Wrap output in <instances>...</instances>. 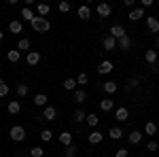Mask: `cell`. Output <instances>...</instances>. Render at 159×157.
Returning a JSON list of instances; mask_svg holds the SVG:
<instances>
[{
  "mask_svg": "<svg viewBox=\"0 0 159 157\" xmlns=\"http://www.w3.org/2000/svg\"><path fill=\"white\" fill-rule=\"evenodd\" d=\"M51 28V24H49V19H47V17H34V19H32V30H34V32H47V30H49Z\"/></svg>",
  "mask_w": 159,
  "mask_h": 157,
  "instance_id": "cell-1",
  "label": "cell"
},
{
  "mask_svg": "<svg viewBox=\"0 0 159 157\" xmlns=\"http://www.w3.org/2000/svg\"><path fill=\"white\" fill-rule=\"evenodd\" d=\"M102 45H104V49H106V51H112V49H117V38H112L108 34V36L104 38V43H102Z\"/></svg>",
  "mask_w": 159,
  "mask_h": 157,
  "instance_id": "cell-16",
  "label": "cell"
},
{
  "mask_svg": "<svg viewBox=\"0 0 159 157\" xmlns=\"http://www.w3.org/2000/svg\"><path fill=\"white\" fill-rule=\"evenodd\" d=\"M36 11H38V17H45V15H49L51 7H49V4H45V2H43V4H38V7H36Z\"/></svg>",
  "mask_w": 159,
  "mask_h": 157,
  "instance_id": "cell-29",
  "label": "cell"
},
{
  "mask_svg": "<svg viewBox=\"0 0 159 157\" xmlns=\"http://www.w3.org/2000/svg\"><path fill=\"white\" fill-rule=\"evenodd\" d=\"M9 96V85L4 79H0V98H7Z\"/></svg>",
  "mask_w": 159,
  "mask_h": 157,
  "instance_id": "cell-32",
  "label": "cell"
},
{
  "mask_svg": "<svg viewBox=\"0 0 159 157\" xmlns=\"http://www.w3.org/2000/svg\"><path fill=\"white\" fill-rule=\"evenodd\" d=\"M144 134H147V136H155V134H157V125H155L153 121H148L147 125H144Z\"/></svg>",
  "mask_w": 159,
  "mask_h": 157,
  "instance_id": "cell-28",
  "label": "cell"
},
{
  "mask_svg": "<svg viewBox=\"0 0 159 157\" xmlns=\"http://www.w3.org/2000/svg\"><path fill=\"white\" fill-rule=\"evenodd\" d=\"M17 96H19V98H25V96H28V85H24V83L17 85Z\"/></svg>",
  "mask_w": 159,
  "mask_h": 157,
  "instance_id": "cell-35",
  "label": "cell"
},
{
  "mask_svg": "<svg viewBox=\"0 0 159 157\" xmlns=\"http://www.w3.org/2000/svg\"><path fill=\"white\" fill-rule=\"evenodd\" d=\"M76 15H79V19H89V17H91V9H89L87 4H83V7H79Z\"/></svg>",
  "mask_w": 159,
  "mask_h": 157,
  "instance_id": "cell-15",
  "label": "cell"
},
{
  "mask_svg": "<svg viewBox=\"0 0 159 157\" xmlns=\"http://www.w3.org/2000/svg\"><path fill=\"white\" fill-rule=\"evenodd\" d=\"M110 36L117 38V40H119V38H123V36H125V28H123V25H119V24H115L112 28H110Z\"/></svg>",
  "mask_w": 159,
  "mask_h": 157,
  "instance_id": "cell-7",
  "label": "cell"
},
{
  "mask_svg": "<svg viewBox=\"0 0 159 157\" xmlns=\"http://www.w3.org/2000/svg\"><path fill=\"white\" fill-rule=\"evenodd\" d=\"M57 11L60 13H68L70 11V4H68V2H60V4H57Z\"/></svg>",
  "mask_w": 159,
  "mask_h": 157,
  "instance_id": "cell-40",
  "label": "cell"
},
{
  "mask_svg": "<svg viewBox=\"0 0 159 157\" xmlns=\"http://www.w3.org/2000/svg\"><path fill=\"white\" fill-rule=\"evenodd\" d=\"M117 47H119V49H123V51H127V49L132 47V40H129V36L125 34L123 38H119V40H117Z\"/></svg>",
  "mask_w": 159,
  "mask_h": 157,
  "instance_id": "cell-19",
  "label": "cell"
},
{
  "mask_svg": "<svg viewBox=\"0 0 159 157\" xmlns=\"http://www.w3.org/2000/svg\"><path fill=\"white\" fill-rule=\"evenodd\" d=\"M87 140H89L91 145H100V142L104 140V134L100 132V130H93V132H91L89 136H87Z\"/></svg>",
  "mask_w": 159,
  "mask_h": 157,
  "instance_id": "cell-6",
  "label": "cell"
},
{
  "mask_svg": "<svg viewBox=\"0 0 159 157\" xmlns=\"http://www.w3.org/2000/svg\"><path fill=\"white\" fill-rule=\"evenodd\" d=\"M76 81H74V79H66V81H64V89H68V91H76Z\"/></svg>",
  "mask_w": 159,
  "mask_h": 157,
  "instance_id": "cell-30",
  "label": "cell"
},
{
  "mask_svg": "<svg viewBox=\"0 0 159 157\" xmlns=\"http://www.w3.org/2000/svg\"><path fill=\"white\" fill-rule=\"evenodd\" d=\"M2 38H4V32H2V30H0V40H2Z\"/></svg>",
  "mask_w": 159,
  "mask_h": 157,
  "instance_id": "cell-44",
  "label": "cell"
},
{
  "mask_svg": "<svg viewBox=\"0 0 159 157\" xmlns=\"http://www.w3.org/2000/svg\"><path fill=\"white\" fill-rule=\"evenodd\" d=\"M9 30H11L13 34H21V32H24V24L15 19V21H11V24H9Z\"/></svg>",
  "mask_w": 159,
  "mask_h": 157,
  "instance_id": "cell-17",
  "label": "cell"
},
{
  "mask_svg": "<svg viewBox=\"0 0 159 157\" xmlns=\"http://www.w3.org/2000/svg\"><path fill=\"white\" fill-rule=\"evenodd\" d=\"M17 49H19V51H28V49H30V40H28V38H19Z\"/></svg>",
  "mask_w": 159,
  "mask_h": 157,
  "instance_id": "cell-33",
  "label": "cell"
},
{
  "mask_svg": "<svg viewBox=\"0 0 159 157\" xmlns=\"http://www.w3.org/2000/svg\"><path fill=\"white\" fill-rule=\"evenodd\" d=\"M85 121H87V125H89V127H96V125L100 123V117H98V115H93V113H89Z\"/></svg>",
  "mask_w": 159,
  "mask_h": 157,
  "instance_id": "cell-27",
  "label": "cell"
},
{
  "mask_svg": "<svg viewBox=\"0 0 159 157\" xmlns=\"http://www.w3.org/2000/svg\"><path fill=\"white\" fill-rule=\"evenodd\" d=\"M30 155H32V157H43V155H45V151H43V146H34V149L30 151Z\"/></svg>",
  "mask_w": 159,
  "mask_h": 157,
  "instance_id": "cell-37",
  "label": "cell"
},
{
  "mask_svg": "<svg viewBox=\"0 0 159 157\" xmlns=\"http://www.w3.org/2000/svg\"><path fill=\"white\" fill-rule=\"evenodd\" d=\"M9 136H11V140H15V142H24L25 140V127L24 125H13Z\"/></svg>",
  "mask_w": 159,
  "mask_h": 157,
  "instance_id": "cell-2",
  "label": "cell"
},
{
  "mask_svg": "<svg viewBox=\"0 0 159 157\" xmlns=\"http://www.w3.org/2000/svg\"><path fill=\"white\" fill-rule=\"evenodd\" d=\"M147 28L151 30V32L159 34V19L157 17H147Z\"/></svg>",
  "mask_w": 159,
  "mask_h": 157,
  "instance_id": "cell-11",
  "label": "cell"
},
{
  "mask_svg": "<svg viewBox=\"0 0 159 157\" xmlns=\"http://www.w3.org/2000/svg\"><path fill=\"white\" fill-rule=\"evenodd\" d=\"M110 13H112V7H110L108 2H100L98 4V15L104 19V17H110Z\"/></svg>",
  "mask_w": 159,
  "mask_h": 157,
  "instance_id": "cell-4",
  "label": "cell"
},
{
  "mask_svg": "<svg viewBox=\"0 0 159 157\" xmlns=\"http://www.w3.org/2000/svg\"><path fill=\"white\" fill-rule=\"evenodd\" d=\"M87 81H89V76H87L85 72H81L79 76H76V83L79 85H87Z\"/></svg>",
  "mask_w": 159,
  "mask_h": 157,
  "instance_id": "cell-39",
  "label": "cell"
},
{
  "mask_svg": "<svg viewBox=\"0 0 159 157\" xmlns=\"http://www.w3.org/2000/svg\"><path fill=\"white\" fill-rule=\"evenodd\" d=\"M138 83H140V79H132V81L127 83V89H136V87H138Z\"/></svg>",
  "mask_w": 159,
  "mask_h": 157,
  "instance_id": "cell-41",
  "label": "cell"
},
{
  "mask_svg": "<svg viewBox=\"0 0 159 157\" xmlns=\"http://www.w3.org/2000/svg\"><path fill=\"white\" fill-rule=\"evenodd\" d=\"M76 155V146L70 145V146H66V151H64V157H74Z\"/></svg>",
  "mask_w": 159,
  "mask_h": 157,
  "instance_id": "cell-36",
  "label": "cell"
},
{
  "mask_svg": "<svg viewBox=\"0 0 159 157\" xmlns=\"http://www.w3.org/2000/svg\"><path fill=\"white\" fill-rule=\"evenodd\" d=\"M127 117H129V110L125 109V106H119V109L115 110V119L117 121H127Z\"/></svg>",
  "mask_w": 159,
  "mask_h": 157,
  "instance_id": "cell-10",
  "label": "cell"
},
{
  "mask_svg": "<svg viewBox=\"0 0 159 157\" xmlns=\"http://www.w3.org/2000/svg\"><path fill=\"white\" fill-rule=\"evenodd\" d=\"M147 151H151V153H155V151H159V145L155 142V140H148V142H147Z\"/></svg>",
  "mask_w": 159,
  "mask_h": 157,
  "instance_id": "cell-38",
  "label": "cell"
},
{
  "mask_svg": "<svg viewBox=\"0 0 159 157\" xmlns=\"http://www.w3.org/2000/svg\"><path fill=\"white\" fill-rule=\"evenodd\" d=\"M127 140H129L132 145H140V140H142V132H138V130L129 132V134H127Z\"/></svg>",
  "mask_w": 159,
  "mask_h": 157,
  "instance_id": "cell-14",
  "label": "cell"
},
{
  "mask_svg": "<svg viewBox=\"0 0 159 157\" xmlns=\"http://www.w3.org/2000/svg\"><path fill=\"white\" fill-rule=\"evenodd\" d=\"M51 138H53V132H51V130H43V132H40V140H43V142H51Z\"/></svg>",
  "mask_w": 159,
  "mask_h": 157,
  "instance_id": "cell-34",
  "label": "cell"
},
{
  "mask_svg": "<svg viewBox=\"0 0 159 157\" xmlns=\"http://www.w3.org/2000/svg\"><path fill=\"white\" fill-rule=\"evenodd\" d=\"M148 7H153V0H142V9H148Z\"/></svg>",
  "mask_w": 159,
  "mask_h": 157,
  "instance_id": "cell-43",
  "label": "cell"
},
{
  "mask_svg": "<svg viewBox=\"0 0 159 157\" xmlns=\"http://www.w3.org/2000/svg\"><path fill=\"white\" fill-rule=\"evenodd\" d=\"M129 21H138V19H142L144 17V9L142 7H138V9H134V11H129Z\"/></svg>",
  "mask_w": 159,
  "mask_h": 157,
  "instance_id": "cell-12",
  "label": "cell"
},
{
  "mask_svg": "<svg viewBox=\"0 0 159 157\" xmlns=\"http://www.w3.org/2000/svg\"><path fill=\"white\" fill-rule=\"evenodd\" d=\"M108 136L112 138V140H121V138H123L121 127H110V130H108Z\"/></svg>",
  "mask_w": 159,
  "mask_h": 157,
  "instance_id": "cell-26",
  "label": "cell"
},
{
  "mask_svg": "<svg viewBox=\"0 0 159 157\" xmlns=\"http://www.w3.org/2000/svg\"><path fill=\"white\" fill-rule=\"evenodd\" d=\"M100 109L104 110V113H108V110H112L115 109V100H112V98H104V100H100Z\"/></svg>",
  "mask_w": 159,
  "mask_h": 157,
  "instance_id": "cell-9",
  "label": "cell"
},
{
  "mask_svg": "<svg viewBox=\"0 0 159 157\" xmlns=\"http://www.w3.org/2000/svg\"><path fill=\"white\" fill-rule=\"evenodd\" d=\"M155 45H157V47H159V36H157V38H155Z\"/></svg>",
  "mask_w": 159,
  "mask_h": 157,
  "instance_id": "cell-45",
  "label": "cell"
},
{
  "mask_svg": "<svg viewBox=\"0 0 159 157\" xmlns=\"http://www.w3.org/2000/svg\"><path fill=\"white\" fill-rule=\"evenodd\" d=\"M60 142L64 146H70V145H72V134H70V132H61L60 134Z\"/></svg>",
  "mask_w": 159,
  "mask_h": 157,
  "instance_id": "cell-21",
  "label": "cell"
},
{
  "mask_svg": "<svg viewBox=\"0 0 159 157\" xmlns=\"http://www.w3.org/2000/svg\"><path fill=\"white\" fill-rule=\"evenodd\" d=\"M144 60H147V64H155V62L159 60V58H157V51H155V49H148L147 53H144Z\"/></svg>",
  "mask_w": 159,
  "mask_h": 157,
  "instance_id": "cell-22",
  "label": "cell"
},
{
  "mask_svg": "<svg viewBox=\"0 0 159 157\" xmlns=\"http://www.w3.org/2000/svg\"><path fill=\"white\" fill-rule=\"evenodd\" d=\"M102 157H108V155H102Z\"/></svg>",
  "mask_w": 159,
  "mask_h": 157,
  "instance_id": "cell-47",
  "label": "cell"
},
{
  "mask_svg": "<svg viewBox=\"0 0 159 157\" xmlns=\"http://www.w3.org/2000/svg\"><path fill=\"white\" fill-rule=\"evenodd\" d=\"M85 119H87V115H85V110H83V109H76L72 113V121H74V123H81V121H85Z\"/></svg>",
  "mask_w": 159,
  "mask_h": 157,
  "instance_id": "cell-20",
  "label": "cell"
},
{
  "mask_svg": "<svg viewBox=\"0 0 159 157\" xmlns=\"http://www.w3.org/2000/svg\"><path fill=\"white\" fill-rule=\"evenodd\" d=\"M55 117H57V109H55V106H45V110H43V119L45 121H55Z\"/></svg>",
  "mask_w": 159,
  "mask_h": 157,
  "instance_id": "cell-5",
  "label": "cell"
},
{
  "mask_svg": "<svg viewBox=\"0 0 159 157\" xmlns=\"http://www.w3.org/2000/svg\"><path fill=\"white\" fill-rule=\"evenodd\" d=\"M7 60L11 62V64H17V62L21 60V51H19V49H11V51H7Z\"/></svg>",
  "mask_w": 159,
  "mask_h": 157,
  "instance_id": "cell-8",
  "label": "cell"
},
{
  "mask_svg": "<svg viewBox=\"0 0 159 157\" xmlns=\"http://www.w3.org/2000/svg\"><path fill=\"white\" fill-rule=\"evenodd\" d=\"M157 68H159V60H157Z\"/></svg>",
  "mask_w": 159,
  "mask_h": 157,
  "instance_id": "cell-46",
  "label": "cell"
},
{
  "mask_svg": "<svg viewBox=\"0 0 159 157\" xmlns=\"http://www.w3.org/2000/svg\"><path fill=\"white\" fill-rule=\"evenodd\" d=\"M102 89H104V91H106L108 96H112V94H115V91L119 89V85L115 83V81H106V83H102Z\"/></svg>",
  "mask_w": 159,
  "mask_h": 157,
  "instance_id": "cell-13",
  "label": "cell"
},
{
  "mask_svg": "<svg viewBox=\"0 0 159 157\" xmlns=\"http://www.w3.org/2000/svg\"><path fill=\"white\" fill-rule=\"evenodd\" d=\"M19 110H21V104H19V102H9V104H7V113H9V115H17Z\"/></svg>",
  "mask_w": 159,
  "mask_h": 157,
  "instance_id": "cell-24",
  "label": "cell"
},
{
  "mask_svg": "<svg viewBox=\"0 0 159 157\" xmlns=\"http://www.w3.org/2000/svg\"><path fill=\"white\" fill-rule=\"evenodd\" d=\"M127 155H129V151H127V149H119V151L115 153V157H127Z\"/></svg>",
  "mask_w": 159,
  "mask_h": 157,
  "instance_id": "cell-42",
  "label": "cell"
},
{
  "mask_svg": "<svg viewBox=\"0 0 159 157\" xmlns=\"http://www.w3.org/2000/svg\"><path fill=\"white\" fill-rule=\"evenodd\" d=\"M74 100H76L79 104H83V102L87 100V94L83 91V89H76V91H74Z\"/></svg>",
  "mask_w": 159,
  "mask_h": 157,
  "instance_id": "cell-31",
  "label": "cell"
},
{
  "mask_svg": "<svg viewBox=\"0 0 159 157\" xmlns=\"http://www.w3.org/2000/svg\"><path fill=\"white\" fill-rule=\"evenodd\" d=\"M21 17H24L25 21H30V24H32V19H34L36 15L32 13V9H30V7H24V9H21Z\"/></svg>",
  "mask_w": 159,
  "mask_h": 157,
  "instance_id": "cell-25",
  "label": "cell"
},
{
  "mask_svg": "<svg viewBox=\"0 0 159 157\" xmlns=\"http://www.w3.org/2000/svg\"><path fill=\"white\" fill-rule=\"evenodd\" d=\"M47 102H49L47 94H36V96H34V104H36V106H47Z\"/></svg>",
  "mask_w": 159,
  "mask_h": 157,
  "instance_id": "cell-23",
  "label": "cell"
},
{
  "mask_svg": "<svg viewBox=\"0 0 159 157\" xmlns=\"http://www.w3.org/2000/svg\"><path fill=\"white\" fill-rule=\"evenodd\" d=\"M25 60H28V64H30V66H36L38 62H40V53H38V51H30Z\"/></svg>",
  "mask_w": 159,
  "mask_h": 157,
  "instance_id": "cell-18",
  "label": "cell"
},
{
  "mask_svg": "<svg viewBox=\"0 0 159 157\" xmlns=\"http://www.w3.org/2000/svg\"><path fill=\"white\" fill-rule=\"evenodd\" d=\"M112 70H115V64L110 60H104L98 64V74H110Z\"/></svg>",
  "mask_w": 159,
  "mask_h": 157,
  "instance_id": "cell-3",
  "label": "cell"
}]
</instances>
